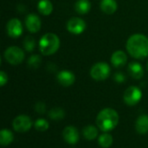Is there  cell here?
<instances>
[{"instance_id":"1","label":"cell","mask_w":148,"mask_h":148,"mask_svg":"<svg viewBox=\"0 0 148 148\" xmlns=\"http://www.w3.org/2000/svg\"><path fill=\"white\" fill-rule=\"evenodd\" d=\"M127 50L131 56L143 59L148 56V37L142 34L131 36L127 42Z\"/></svg>"},{"instance_id":"2","label":"cell","mask_w":148,"mask_h":148,"mask_svg":"<svg viewBox=\"0 0 148 148\" xmlns=\"http://www.w3.org/2000/svg\"><path fill=\"white\" fill-rule=\"evenodd\" d=\"M119 114L118 113L110 108L102 109L96 117V125L97 127L104 132H109L114 130L119 123Z\"/></svg>"},{"instance_id":"3","label":"cell","mask_w":148,"mask_h":148,"mask_svg":"<svg viewBox=\"0 0 148 148\" xmlns=\"http://www.w3.org/2000/svg\"><path fill=\"white\" fill-rule=\"evenodd\" d=\"M60 47V39L54 33H47L39 42V49L42 55L50 56L55 54Z\"/></svg>"},{"instance_id":"4","label":"cell","mask_w":148,"mask_h":148,"mask_svg":"<svg viewBox=\"0 0 148 148\" xmlns=\"http://www.w3.org/2000/svg\"><path fill=\"white\" fill-rule=\"evenodd\" d=\"M3 56L10 64L18 65L24 59V52L17 46H10L4 51Z\"/></svg>"},{"instance_id":"5","label":"cell","mask_w":148,"mask_h":148,"mask_svg":"<svg viewBox=\"0 0 148 148\" xmlns=\"http://www.w3.org/2000/svg\"><path fill=\"white\" fill-rule=\"evenodd\" d=\"M110 75V67L108 63L100 62L95 63L90 69V75L95 81H104Z\"/></svg>"},{"instance_id":"6","label":"cell","mask_w":148,"mask_h":148,"mask_svg":"<svg viewBox=\"0 0 148 148\" xmlns=\"http://www.w3.org/2000/svg\"><path fill=\"white\" fill-rule=\"evenodd\" d=\"M141 97H142V92L136 86H131L127 88L123 95L124 102L128 106H135L140 102Z\"/></svg>"},{"instance_id":"7","label":"cell","mask_w":148,"mask_h":148,"mask_svg":"<svg viewBox=\"0 0 148 148\" xmlns=\"http://www.w3.org/2000/svg\"><path fill=\"white\" fill-rule=\"evenodd\" d=\"M33 122L31 119L24 114L16 116L12 121V127L17 133H25L30 130Z\"/></svg>"},{"instance_id":"8","label":"cell","mask_w":148,"mask_h":148,"mask_svg":"<svg viewBox=\"0 0 148 148\" xmlns=\"http://www.w3.org/2000/svg\"><path fill=\"white\" fill-rule=\"evenodd\" d=\"M86 29V23L80 17H72L67 23V29L69 32L74 35H79L82 33Z\"/></svg>"},{"instance_id":"9","label":"cell","mask_w":148,"mask_h":148,"mask_svg":"<svg viewBox=\"0 0 148 148\" xmlns=\"http://www.w3.org/2000/svg\"><path fill=\"white\" fill-rule=\"evenodd\" d=\"M6 31L8 35L12 38H16L23 33V25L19 19L11 18L6 25Z\"/></svg>"},{"instance_id":"10","label":"cell","mask_w":148,"mask_h":148,"mask_svg":"<svg viewBox=\"0 0 148 148\" xmlns=\"http://www.w3.org/2000/svg\"><path fill=\"white\" fill-rule=\"evenodd\" d=\"M62 137L64 140L69 145H75L79 141L80 135L76 127L74 126H68L62 131Z\"/></svg>"},{"instance_id":"11","label":"cell","mask_w":148,"mask_h":148,"mask_svg":"<svg viewBox=\"0 0 148 148\" xmlns=\"http://www.w3.org/2000/svg\"><path fill=\"white\" fill-rule=\"evenodd\" d=\"M41 20L36 14L30 13L25 17V26L30 33H36L41 29Z\"/></svg>"},{"instance_id":"12","label":"cell","mask_w":148,"mask_h":148,"mask_svg":"<svg viewBox=\"0 0 148 148\" xmlns=\"http://www.w3.org/2000/svg\"><path fill=\"white\" fill-rule=\"evenodd\" d=\"M57 82L63 87H69L74 84L75 81V75L68 70H62L60 71L57 74L56 76Z\"/></svg>"},{"instance_id":"13","label":"cell","mask_w":148,"mask_h":148,"mask_svg":"<svg viewBox=\"0 0 148 148\" xmlns=\"http://www.w3.org/2000/svg\"><path fill=\"white\" fill-rule=\"evenodd\" d=\"M128 73L135 80L141 79L144 75V69L140 63L132 62L128 64Z\"/></svg>"},{"instance_id":"14","label":"cell","mask_w":148,"mask_h":148,"mask_svg":"<svg viewBox=\"0 0 148 148\" xmlns=\"http://www.w3.org/2000/svg\"><path fill=\"white\" fill-rule=\"evenodd\" d=\"M127 61V56L126 53L122 50L115 51L111 56V63L115 68H120V67L124 66Z\"/></svg>"},{"instance_id":"15","label":"cell","mask_w":148,"mask_h":148,"mask_svg":"<svg viewBox=\"0 0 148 148\" xmlns=\"http://www.w3.org/2000/svg\"><path fill=\"white\" fill-rule=\"evenodd\" d=\"M135 129L140 134H146L148 133V115L142 114L138 117L135 123Z\"/></svg>"},{"instance_id":"16","label":"cell","mask_w":148,"mask_h":148,"mask_svg":"<svg viewBox=\"0 0 148 148\" xmlns=\"http://www.w3.org/2000/svg\"><path fill=\"white\" fill-rule=\"evenodd\" d=\"M118 5L115 0H101V10L107 15H112L117 10Z\"/></svg>"},{"instance_id":"17","label":"cell","mask_w":148,"mask_h":148,"mask_svg":"<svg viewBox=\"0 0 148 148\" xmlns=\"http://www.w3.org/2000/svg\"><path fill=\"white\" fill-rule=\"evenodd\" d=\"M91 9V3L88 0H78L75 3V10L78 14H87Z\"/></svg>"},{"instance_id":"18","label":"cell","mask_w":148,"mask_h":148,"mask_svg":"<svg viewBox=\"0 0 148 148\" xmlns=\"http://www.w3.org/2000/svg\"><path fill=\"white\" fill-rule=\"evenodd\" d=\"M38 11L43 16H49L53 10V4L49 0H41L37 4Z\"/></svg>"},{"instance_id":"19","label":"cell","mask_w":148,"mask_h":148,"mask_svg":"<svg viewBox=\"0 0 148 148\" xmlns=\"http://www.w3.org/2000/svg\"><path fill=\"white\" fill-rule=\"evenodd\" d=\"M14 140V135L11 131L8 129H2L0 132V144L3 147L9 146Z\"/></svg>"},{"instance_id":"20","label":"cell","mask_w":148,"mask_h":148,"mask_svg":"<svg viewBox=\"0 0 148 148\" xmlns=\"http://www.w3.org/2000/svg\"><path fill=\"white\" fill-rule=\"evenodd\" d=\"M82 134H83L84 138L87 139L88 140H93L96 139L98 136V129L95 126L88 125L83 128Z\"/></svg>"},{"instance_id":"21","label":"cell","mask_w":148,"mask_h":148,"mask_svg":"<svg viewBox=\"0 0 148 148\" xmlns=\"http://www.w3.org/2000/svg\"><path fill=\"white\" fill-rule=\"evenodd\" d=\"M49 117L53 120V121H61L62 120L64 117H65V111L59 108V107H56V108H51L49 111Z\"/></svg>"},{"instance_id":"22","label":"cell","mask_w":148,"mask_h":148,"mask_svg":"<svg viewBox=\"0 0 148 148\" xmlns=\"http://www.w3.org/2000/svg\"><path fill=\"white\" fill-rule=\"evenodd\" d=\"M113 137L109 134H102L101 135L99 136L98 138V143L102 148H108L110 147L113 144Z\"/></svg>"},{"instance_id":"23","label":"cell","mask_w":148,"mask_h":148,"mask_svg":"<svg viewBox=\"0 0 148 148\" xmlns=\"http://www.w3.org/2000/svg\"><path fill=\"white\" fill-rule=\"evenodd\" d=\"M41 62H42V58L40 57L39 55H32L29 58L27 65L29 68H30L32 69H36L37 68H39Z\"/></svg>"},{"instance_id":"24","label":"cell","mask_w":148,"mask_h":148,"mask_svg":"<svg viewBox=\"0 0 148 148\" xmlns=\"http://www.w3.org/2000/svg\"><path fill=\"white\" fill-rule=\"evenodd\" d=\"M35 128L37 130V131H40V132H44V131H47L49 129V122L45 120V119H37L36 121H35Z\"/></svg>"},{"instance_id":"25","label":"cell","mask_w":148,"mask_h":148,"mask_svg":"<svg viewBox=\"0 0 148 148\" xmlns=\"http://www.w3.org/2000/svg\"><path fill=\"white\" fill-rule=\"evenodd\" d=\"M35 47H36L35 39L30 36H26L23 40V48L25 49V50L28 52H31L35 49Z\"/></svg>"},{"instance_id":"26","label":"cell","mask_w":148,"mask_h":148,"mask_svg":"<svg viewBox=\"0 0 148 148\" xmlns=\"http://www.w3.org/2000/svg\"><path fill=\"white\" fill-rule=\"evenodd\" d=\"M35 110L39 114H44L46 113V105L42 101H38L35 105Z\"/></svg>"},{"instance_id":"27","label":"cell","mask_w":148,"mask_h":148,"mask_svg":"<svg viewBox=\"0 0 148 148\" xmlns=\"http://www.w3.org/2000/svg\"><path fill=\"white\" fill-rule=\"evenodd\" d=\"M114 79L118 83H122V82H124L126 81V77H125V75L121 72L115 73V75H114Z\"/></svg>"},{"instance_id":"28","label":"cell","mask_w":148,"mask_h":148,"mask_svg":"<svg viewBox=\"0 0 148 148\" xmlns=\"http://www.w3.org/2000/svg\"><path fill=\"white\" fill-rule=\"evenodd\" d=\"M8 82V75L5 72L1 71L0 72V86L3 87Z\"/></svg>"},{"instance_id":"29","label":"cell","mask_w":148,"mask_h":148,"mask_svg":"<svg viewBox=\"0 0 148 148\" xmlns=\"http://www.w3.org/2000/svg\"><path fill=\"white\" fill-rule=\"evenodd\" d=\"M147 70H148V62H147Z\"/></svg>"}]
</instances>
